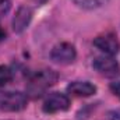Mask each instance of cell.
I'll return each mask as SVG.
<instances>
[{
    "label": "cell",
    "mask_w": 120,
    "mask_h": 120,
    "mask_svg": "<svg viewBox=\"0 0 120 120\" xmlns=\"http://www.w3.org/2000/svg\"><path fill=\"white\" fill-rule=\"evenodd\" d=\"M75 57H77L75 48L68 42L57 43L50 52V59L57 64H70L75 60Z\"/></svg>",
    "instance_id": "obj_5"
},
{
    "label": "cell",
    "mask_w": 120,
    "mask_h": 120,
    "mask_svg": "<svg viewBox=\"0 0 120 120\" xmlns=\"http://www.w3.org/2000/svg\"><path fill=\"white\" fill-rule=\"evenodd\" d=\"M70 108V99L67 95L60 94V92H52L46 96L43 102V112L45 113H57V112H64Z\"/></svg>",
    "instance_id": "obj_4"
},
{
    "label": "cell",
    "mask_w": 120,
    "mask_h": 120,
    "mask_svg": "<svg viewBox=\"0 0 120 120\" xmlns=\"http://www.w3.org/2000/svg\"><path fill=\"white\" fill-rule=\"evenodd\" d=\"M112 120H120V112L115 113V115H113V117H112Z\"/></svg>",
    "instance_id": "obj_14"
},
{
    "label": "cell",
    "mask_w": 120,
    "mask_h": 120,
    "mask_svg": "<svg viewBox=\"0 0 120 120\" xmlns=\"http://www.w3.org/2000/svg\"><path fill=\"white\" fill-rule=\"evenodd\" d=\"M10 7H11L10 0H0V17L6 15L10 11Z\"/></svg>",
    "instance_id": "obj_11"
},
{
    "label": "cell",
    "mask_w": 120,
    "mask_h": 120,
    "mask_svg": "<svg viewBox=\"0 0 120 120\" xmlns=\"http://www.w3.org/2000/svg\"><path fill=\"white\" fill-rule=\"evenodd\" d=\"M4 38H6V31L3 30V28H1V25H0V41H3Z\"/></svg>",
    "instance_id": "obj_13"
},
{
    "label": "cell",
    "mask_w": 120,
    "mask_h": 120,
    "mask_svg": "<svg viewBox=\"0 0 120 120\" xmlns=\"http://www.w3.org/2000/svg\"><path fill=\"white\" fill-rule=\"evenodd\" d=\"M110 90H112V92H113L117 98H120V81L112 82V84H110Z\"/></svg>",
    "instance_id": "obj_12"
},
{
    "label": "cell",
    "mask_w": 120,
    "mask_h": 120,
    "mask_svg": "<svg viewBox=\"0 0 120 120\" xmlns=\"http://www.w3.org/2000/svg\"><path fill=\"white\" fill-rule=\"evenodd\" d=\"M14 74L8 66H0V85H7L13 81Z\"/></svg>",
    "instance_id": "obj_10"
},
{
    "label": "cell",
    "mask_w": 120,
    "mask_h": 120,
    "mask_svg": "<svg viewBox=\"0 0 120 120\" xmlns=\"http://www.w3.org/2000/svg\"><path fill=\"white\" fill-rule=\"evenodd\" d=\"M31 20H32V10L27 6H21L17 10L15 15L13 18V30H14V32L21 34L22 31H25L27 27L30 25Z\"/></svg>",
    "instance_id": "obj_7"
},
{
    "label": "cell",
    "mask_w": 120,
    "mask_h": 120,
    "mask_svg": "<svg viewBox=\"0 0 120 120\" xmlns=\"http://www.w3.org/2000/svg\"><path fill=\"white\" fill-rule=\"evenodd\" d=\"M27 96L22 92L0 91V110L1 112H20L27 106Z\"/></svg>",
    "instance_id": "obj_2"
},
{
    "label": "cell",
    "mask_w": 120,
    "mask_h": 120,
    "mask_svg": "<svg viewBox=\"0 0 120 120\" xmlns=\"http://www.w3.org/2000/svg\"><path fill=\"white\" fill-rule=\"evenodd\" d=\"M67 91L74 96H91L96 92V87L88 81H74L67 87Z\"/></svg>",
    "instance_id": "obj_8"
},
{
    "label": "cell",
    "mask_w": 120,
    "mask_h": 120,
    "mask_svg": "<svg viewBox=\"0 0 120 120\" xmlns=\"http://www.w3.org/2000/svg\"><path fill=\"white\" fill-rule=\"evenodd\" d=\"M57 78L59 75L55 70H50V68L38 70L32 75H30L28 82H27V91L34 98H38L42 94H45L48 88L55 85Z\"/></svg>",
    "instance_id": "obj_1"
},
{
    "label": "cell",
    "mask_w": 120,
    "mask_h": 120,
    "mask_svg": "<svg viewBox=\"0 0 120 120\" xmlns=\"http://www.w3.org/2000/svg\"><path fill=\"white\" fill-rule=\"evenodd\" d=\"M78 7L87 8V10H92V8H98L101 6H103L108 0H73Z\"/></svg>",
    "instance_id": "obj_9"
},
{
    "label": "cell",
    "mask_w": 120,
    "mask_h": 120,
    "mask_svg": "<svg viewBox=\"0 0 120 120\" xmlns=\"http://www.w3.org/2000/svg\"><path fill=\"white\" fill-rule=\"evenodd\" d=\"M92 66H94V68L101 75L108 77V78L117 77L120 73V66H119V63L113 59V56H108V55L98 56L96 59L94 60Z\"/></svg>",
    "instance_id": "obj_3"
},
{
    "label": "cell",
    "mask_w": 120,
    "mask_h": 120,
    "mask_svg": "<svg viewBox=\"0 0 120 120\" xmlns=\"http://www.w3.org/2000/svg\"><path fill=\"white\" fill-rule=\"evenodd\" d=\"M94 45L101 50L103 52L105 55L108 56H115L119 53L120 49V43L116 38V35L113 34H103V35H99L94 39Z\"/></svg>",
    "instance_id": "obj_6"
}]
</instances>
